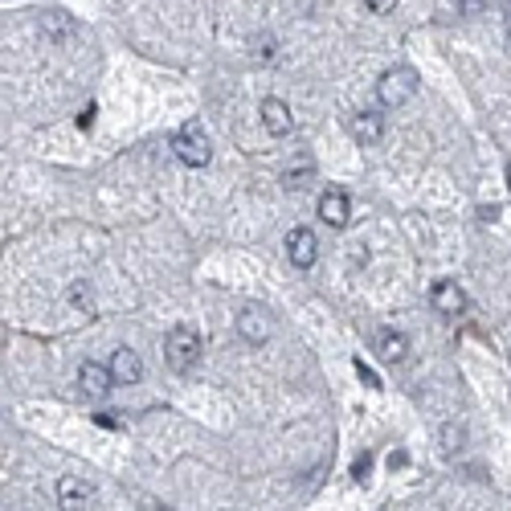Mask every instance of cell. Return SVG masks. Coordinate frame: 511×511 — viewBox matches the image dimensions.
I'll list each match as a JSON object with an SVG mask.
<instances>
[{"label": "cell", "instance_id": "cell-7", "mask_svg": "<svg viewBox=\"0 0 511 511\" xmlns=\"http://www.w3.org/2000/svg\"><path fill=\"white\" fill-rule=\"evenodd\" d=\"M429 303H434L437 315H462L467 311V290L450 279H437L434 287H429Z\"/></svg>", "mask_w": 511, "mask_h": 511}, {"label": "cell", "instance_id": "cell-8", "mask_svg": "<svg viewBox=\"0 0 511 511\" xmlns=\"http://www.w3.org/2000/svg\"><path fill=\"white\" fill-rule=\"evenodd\" d=\"M94 486L86 478H62L58 483V507L62 511H91Z\"/></svg>", "mask_w": 511, "mask_h": 511}, {"label": "cell", "instance_id": "cell-4", "mask_svg": "<svg viewBox=\"0 0 511 511\" xmlns=\"http://www.w3.org/2000/svg\"><path fill=\"white\" fill-rule=\"evenodd\" d=\"M287 258L295 270H311V266L319 262V238H315L307 225H295V230L287 233Z\"/></svg>", "mask_w": 511, "mask_h": 511}, {"label": "cell", "instance_id": "cell-13", "mask_svg": "<svg viewBox=\"0 0 511 511\" xmlns=\"http://www.w3.org/2000/svg\"><path fill=\"white\" fill-rule=\"evenodd\" d=\"M377 356L385 364H401L405 356H409V336H405V331H380L377 336Z\"/></svg>", "mask_w": 511, "mask_h": 511}, {"label": "cell", "instance_id": "cell-6", "mask_svg": "<svg viewBox=\"0 0 511 511\" xmlns=\"http://www.w3.org/2000/svg\"><path fill=\"white\" fill-rule=\"evenodd\" d=\"M270 331H274V323H270V315H266L262 307H241V315H238V336L246 339V344L262 348L266 339H270Z\"/></svg>", "mask_w": 511, "mask_h": 511}, {"label": "cell", "instance_id": "cell-14", "mask_svg": "<svg viewBox=\"0 0 511 511\" xmlns=\"http://www.w3.org/2000/svg\"><path fill=\"white\" fill-rule=\"evenodd\" d=\"M307 176H311V164H303V168H299V172H287V176H282V184H287V189L295 192V189H303V181H307Z\"/></svg>", "mask_w": 511, "mask_h": 511}, {"label": "cell", "instance_id": "cell-2", "mask_svg": "<svg viewBox=\"0 0 511 511\" xmlns=\"http://www.w3.org/2000/svg\"><path fill=\"white\" fill-rule=\"evenodd\" d=\"M172 152L181 156V164H189V168H205L209 160H213V143H209L201 123H184L181 132L172 135Z\"/></svg>", "mask_w": 511, "mask_h": 511}, {"label": "cell", "instance_id": "cell-16", "mask_svg": "<svg viewBox=\"0 0 511 511\" xmlns=\"http://www.w3.org/2000/svg\"><path fill=\"white\" fill-rule=\"evenodd\" d=\"M356 372H360V380H364V385H369V388H380V377L369 369V364H360V360H356Z\"/></svg>", "mask_w": 511, "mask_h": 511}, {"label": "cell", "instance_id": "cell-3", "mask_svg": "<svg viewBox=\"0 0 511 511\" xmlns=\"http://www.w3.org/2000/svg\"><path fill=\"white\" fill-rule=\"evenodd\" d=\"M413 94H418V70L413 66H393L377 78V99L385 103V107H401Z\"/></svg>", "mask_w": 511, "mask_h": 511}, {"label": "cell", "instance_id": "cell-17", "mask_svg": "<svg viewBox=\"0 0 511 511\" xmlns=\"http://www.w3.org/2000/svg\"><path fill=\"white\" fill-rule=\"evenodd\" d=\"M369 470H372V458H369V454H360V458H356V467H352V475L364 483V478H369Z\"/></svg>", "mask_w": 511, "mask_h": 511}, {"label": "cell", "instance_id": "cell-15", "mask_svg": "<svg viewBox=\"0 0 511 511\" xmlns=\"http://www.w3.org/2000/svg\"><path fill=\"white\" fill-rule=\"evenodd\" d=\"M369 5V13H377V17H385V13L397 9V0H364Z\"/></svg>", "mask_w": 511, "mask_h": 511}, {"label": "cell", "instance_id": "cell-1", "mask_svg": "<svg viewBox=\"0 0 511 511\" xmlns=\"http://www.w3.org/2000/svg\"><path fill=\"white\" fill-rule=\"evenodd\" d=\"M164 360H168V369L172 372H192L197 369V360H201V336L192 328H172L168 331V339H164Z\"/></svg>", "mask_w": 511, "mask_h": 511}, {"label": "cell", "instance_id": "cell-19", "mask_svg": "<svg viewBox=\"0 0 511 511\" xmlns=\"http://www.w3.org/2000/svg\"><path fill=\"white\" fill-rule=\"evenodd\" d=\"M507 189H511V164H507Z\"/></svg>", "mask_w": 511, "mask_h": 511}, {"label": "cell", "instance_id": "cell-11", "mask_svg": "<svg viewBox=\"0 0 511 511\" xmlns=\"http://www.w3.org/2000/svg\"><path fill=\"white\" fill-rule=\"evenodd\" d=\"M348 132H352L356 143L372 148V143H380V135H385V119H380V111H360V115H352Z\"/></svg>", "mask_w": 511, "mask_h": 511}, {"label": "cell", "instance_id": "cell-20", "mask_svg": "<svg viewBox=\"0 0 511 511\" xmlns=\"http://www.w3.org/2000/svg\"><path fill=\"white\" fill-rule=\"evenodd\" d=\"M507 34H511V17H507Z\"/></svg>", "mask_w": 511, "mask_h": 511}, {"label": "cell", "instance_id": "cell-18", "mask_svg": "<svg viewBox=\"0 0 511 511\" xmlns=\"http://www.w3.org/2000/svg\"><path fill=\"white\" fill-rule=\"evenodd\" d=\"M486 0H458V13H467V17H475V13H483Z\"/></svg>", "mask_w": 511, "mask_h": 511}, {"label": "cell", "instance_id": "cell-12", "mask_svg": "<svg viewBox=\"0 0 511 511\" xmlns=\"http://www.w3.org/2000/svg\"><path fill=\"white\" fill-rule=\"evenodd\" d=\"M78 385H83V393H86V397H107L115 380H111V369H107V364L86 360L83 369H78Z\"/></svg>", "mask_w": 511, "mask_h": 511}, {"label": "cell", "instance_id": "cell-9", "mask_svg": "<svg viewBox=\"0 0 511 511\" xmlns=\"http://www.w3.org/2000/svg\"><path fill=\"white\" fill-rule=\"evenodd\" d=\"M107 369H111V380H115V385H140L143 380V360L132 352V348H115Z\"/></svg>", "mask_w": 511, "mask_h": 511}, {"label": "cell", "instance_id": "cell-10", "mask_svg": "<svg viewBox=\"0 0 511 511\" xmlns=\"http://www.w3.org/2000/svg\"><path fill=\"white\" fill-rule=\"evenodd\" d=\"M258 115H262V127L270 135H290V127H295V115H290V107L282 99H262V107H258Z\"/></svg>", "mask_w": 511, "mask_h": 511}, {"label": "cell", "instance_id": "cell-5", "mask_svg": "<svg viewBox=\"0 0 511 511\" xmlns=\"http://www.w3.org/2000/svg\"><path fill=\"white\" fill-rule=\"evenodd\" d=\"M319 221L331 225V230H344L352 221V201H348L344 189H323L319 192Z\"/></svg>", "mask_w": 511, "mask_h": 511}]
</instances>
